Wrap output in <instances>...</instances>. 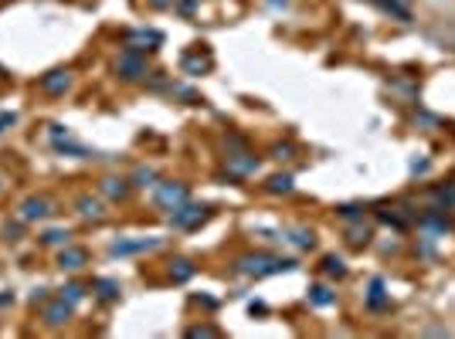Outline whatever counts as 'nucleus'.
<instances>
[{"label":"nucleus","instance_id":"1","mask_svg":"<svg viewBox=\"0 0 455 339\" xmlns=\"http://www.w3.org/2000/svg\"><path fill=\"white\" fill-rule=\"evenodd\" d=\"M231 268H235L238 275L265 278V275H279V272H292L296 262L292 258H272L265 251H248V255H238Z\"/></svg>","mask_w":455,"mask_h":339},{"label":"nucleus","instance_id":"2","mask_svg":"<svg viewBox=\"0 0 455 339\" xmlns=\"http://www.w3.org/2000/svg\"><path fill=\"white\" fill-rule=\"evenodd\" d=\"M190 201V190L187 184H180V180H160L157 187H153V207L157 211H177L180 204Z\"/></svg>","mask_w":455,"mask_h":339},{"label":"nucleus","instance_id":"3","mask_svg":"<svg viewBox=\"0 0 455 339\" xmlns=\"http://www.w3.org/2000/svg\"><path fill=\"white\" fill-rule=\"evenodd\" d=\"M207 217H211V207H204V204H180L177 211H170V228H177V231H194V228H201Z\"/></svg>","mask_w":455,"mask_h":339},{"label":"nucleus","instance_id":"4","mask_svg":"<svg viewBox=\"0 0 455 339\" xmlns=\"http://www.w3.org/2000/svg\"><path fill=\"white\" fill-rule=\"evenodd\" d=\"M116 75L123 78V82H140V78L146 75V58H143V51L126 48L123 55L116 58Z\"/></svg>","mask_w":455,"mask_h":339},{"label":"nucleus","instance_id":"5","mask_svg":"<svg viewBox=\"0 0 455 339\" xmlns=\"http://www.w3.org/2000/svg\"><path fill=\"white\" fill-rule=\"evenodd\" d=\"M160 245H163V238H119L109 245V255L112 258H129V255H146Z\"/></svg>","mask_w":455,"mask_h":339},{"label":"nucleus","instance_id":"6","mask_svg":"<svg viewBox=\"0 0 455 339\" xmlns=\"http://www.w3.org/2000/svg\"><path fill=\"white\" fill-rule=\"evenodd\" d=\"M55 214V204L41 197V194H31V197H24L21 207H17V217L24 221V224H34V221H48V217Z\"/></svg>","mask_w":455,"mask_h":339},{"label":"nucleus","instance_id":"7","mask_svg":"<svg viewBox=\"0 0 455 339\" xmlns=\"http://www.w3.org/2000/svg\"><path fill=\"white\" fill-rule=\"evenodd\" d=\"M72 312H75V306H72V302H65L62 295H55V299L41 302V323L51 326V329H62V326L72 319Z\"/></svg>","mask_w":455,"mask_h":339},{"label":"nucleus","instance_id":"8","mask_svg":"<svg viewBox=\"0 0 455 339\" xmlns=\"http://www.w3.org/2000/svg\"><path fill=\"white\" fill-rule=\"evenodd\" d=\"M72 72L68 68H51V72H45V75L38 78V89L45 95H51V99H58V95H65L68 89H72Z\"/></svg>","mask_w":455,"mask_h":339},{"label":"nucleus","instance_id":"9","mask_svg":"<svg viewBox=\"0 0 455 339\" xmlns=\"http://www.w3.org/2000/svg\"><path fill=\"white\" fill-rule=\"evenodd\" d=\"M224 167H228V173L231 177H251V173H258V156H251L248 150H228V156H224Z\"/></svg>","mask_w":455,"mask_h":339},{"label":"nucleus","instance_id":"10","mask_svg":"<svg viewBox=\"0 0 455 339\" xmlns=\"http://www.w3.org/2000/svg\"><path fill=\"white\" fill-rule=\"evenodd\" d=\"M214 68V58L207 55V51H201V48H194V51H184V58H180V72L190 78L197 75H207Z\"/></svg>","mask_w":455,"mask_h":339},{"label":"nucleus","instance_id":"11","mask_svg":"<svg viewBox=\"0 0 455 339\" xmlns=\"http://www.w3.org/2000/svg\"><path fill=\"white\" fill-rule=\"evenodd\" d=\"M99 194L112 204H123L129 194H133V180L129 177H102L99 180Z\"/></svg>","mask_w":455,"mask_h":339},{"label":"nucleus","instance_id":"12","mask_svg":"<svg viewBox=\"0 0 455 339\" xmlns=\"http://www.w3.org/2000/svg\"><path fill=\"white\" fill-rule=\"evenodd\" d=\"M51 150H55V153H62V156H75V160H102V153H99V150L85 146V143H75L72 136L51 139Z\"/></svg>","mask_w":455,"mask_h":339},{"label":"nucleus","instance_id":"13","mask_svg":"<svg viewBox=\"0 0 455 339\" xmlns=\"http://www.w3.org/2000/svg\"><path fill=\"white\" fill-rule=\"evenodd\" d=\"M55 265H58L62 272H82V268L89 265V251H85V248H79V245H62V251H58Z\"/></svg>","mask_w":455,"mask_h":339},{"label":"nucleus","instance_id":"14","mask_svg":"<svg viewBox=\"0 0 455 339\" xmlns=\"http://www.w3.org/2000/svg\"><path fill=\"white\" fill-rule=\"evenodd\" d=\"M279 241L299 248V251H309V248L316 245V234L309 231V228H302V224H285L283 231H279Z\"/></svg>","mask_w":455,"mask_h":339},{"label":"nucleus","instance_id":"15","mask_svg":"<svg viewBox=\"0 0 455 339\" xmlns=\"http://www.w3.org/2000/svg\"><path fill=\"white\" fill-rule=\"evenodd\" d=\"M418 228L439 238V234L452 231V221L445 217V211H442V207H435V211H424V214H418Z\"/></svg>","mask_w":455,"mask_h":339},{"label":"nucleus","instance_id":"16","mask_svg":"<svg viewBox=\"0 0 455 339\" xmlns=\"http://www.w3.org/2000/svg\"><path fill=\"white\" fill-rule=\"evenodd\" d=\"M75 214L89 217V221H102V217H106V204H102V197L79 194V197H75Z\"/></svg>","mask_w":455,"mask_h":339},{"label":"nucleus","instance_id":"17","mask_svg":"<svg viewBox=\"0 0 455 339\" xmlns=\"http://www.w3.org/2000/svg\"><path fill=\"white\" fill-rule=\"evenodd\" d=\"M391 306V295H388V285H384V278L374 275L371 278V285H367V309H374V312H380V309Z\"/></svg>","mask_w":455,"mask_h":339},{"label":"nucleus","instance_id":"18","mask_svg":"<svg viewBox=\"0 0 455 339\" xmlns=\"http://www.w3.org/2000/svg\"><path fill=\"white\" fill-rule=\"evenodd\" d=\"M160 41H163V34H160V31H146V28L126 34V48H136V51H153Z\"/></svg>","mask_w":455,"mask_h":339},{"label":"nucleus","instance_id":"19","mask_svg":"<svg viewBox=\"0 0 455 339\" xmlns=\"http://www.w3.org/2000/svg\"><path fill=\"white\" fill-rule=\"evenodd\" d=\"M123 292V285L116 282V278H95L92 282V295L95 299H102V302H116Z\"/></svg>","mask_w":455,"mask_h":339},{"label":"nucleus","instance_id":"20","mask_svg":"<svg viewBox=\"0 0 455 339\" xmlns=\"http://www.w3.org/2000/svg\"><path fill=\"white\" fill-rule=\"evenodd\" d=\"M374 7H380L384 14H391L394 21H405L408 24L411 21V7H408V0H371Z\"/></svg>","mask_w":455,"mask_h":339},{"label":"nucleus","instance_id":"21","mask_svg":"<svg viewBox=\"0 0 455 339\" xmlns=\"http://www.w3.org/2000/svg\"><path fill=\"white\" fill-rule=\"evenodd\" d=\"M167 275H170V282H177V285H180V282H190V278H194V262H190V258H170V262H167Z\"/></svg>","mask_w":455,"mask_h":339},{"label":"nucleus","instance_id":"22","mask_svg":"<svg viewBox=\"0 0 455 339\" xmlns=\"http://www.w3.org/2000/svg\"><path fill=\"white\" fill-rule=\"evenodd\" d=\"M333 302H336V292H333L330 285H323V282L309 285V306L313 309H330Z\"/></svg>","mask_w":455,"mask_h":339},{"label":"nucleus","instance_id":"23","mask_svg":"<svg viewBox=\"0 0 455 339\" xmlns=\"http://www.w3.org/2000/svg\"><path fill=\"white\" fill-rule=\"evenodd\" d=\"M129 180H133V187H143V190L150 187V190H153V187L160 184V173H157L153 167H136V170H133V177H129Z\"/></svg>","mask_w":455,"mask_h":339},{"label":"nucleus","instance_id":"24","mask_svg":"<svg viewBox=\"0 0 455 339\" xmlns=\"http://www.w3.org/2000/svg\"><path fill=\"white\" fill-rule=\"evenodd\" d=\"M432 204H435V207H442V211H452V207H455V184L435 187V190H432Z\"/></svg>","mask_w":455,"mask_h":339},{"label":"nucleus","instance_id":"25","mask_svg":"<svg viewBox=\"0 0 455 339\" xmlns=\"http://www.w3.org/2000/svg\"><path fill=\"white\" fill-rule=\"evenodd\" d=\"M68 238H72L68 228H48V231H41V245L62 248V245H68Z\"/></svg>","mask_w":455,"mask_h":339},{"label":"nucleus","instance_id":"26","mask_svg":"<svg viewBox=\"0 0 455 339\" xmlns=\"http://www.w3.org/2000/svg\"><path fill=\"white\" fill-rule=\"evenodd\" d=\"M292 177L289 173H275V177H268V184H265V190L268 194H292Z\"/></svg>","mask_w":455,"mask_h":339},{"label":"nucleus","instance_id":"27","mask_svg":"<svg viewBox=\"0 0 455 339\" xmlns=\"http://www.w3.org/2000/svg\"><path fill=\"white\" fill-rule=\"evenodd\" d=\"M58 295H62L65 302H72V306H79L82 299H85V285H79V282H65L62 289H58Z\"/></svg>","mask_w":455,"mask_h":339},{"label":"nucleus","instance_id":"28","mask_svg":"<svg viewBox=\"0 0 455 339\" xmlns=\"http://www.w3.org/2000/svg\"><path fill=\"white\" fill-rule=\"evenodd\" d=\"M323 272L333 275V278H344L346 275V262L340 258V255H327V258H323Z\"/></svg>","mask_w":455,"mask_h":339},{"label":"nucleus","instance_id":"29","mask_svg":"<svg viewBox=\"0 0 455 339\" xmlns=\"http://www.w3.org/2000/svg\"><path fill=\"white\" fill-rule=\"evenodd\" d=\"M187 336H190V339H214V336H221V329H218V326L201 323V326H190Z\"/></svg>","mask_w":455,"mask_h":339},{"label":"nucleus","instance_id":"30","mask_svg":"<svg viewBox=\"0 0 455 339\" xmlns=\"http://www.w3.org/2000/svg\"><path fill=\"white\" fill-rule=\"evenodd\" d=\"M346 238H350V245H353V248H361V245H367V241H371V228H363V224H353V228L346 231Z\"/></svg>","mask_w":455,"mask_h":339},{"label":"nucleus","instance_id":"31","mask_svg":"<svg viewBox=\"0 0 455 339\" xmlns=\"http://www.w3.org/2000/svg\"><path fill=\"white\" fill-rule=\"evenodd\" d=\"M268 156L283 163V160H292V156H296V150H292V143H275V146L268 150Z\"/></svg>","mask_w":455,"mask_h":339},{"label":"nucleus","instance_id":"32","mask_svg":"<svg viewBox=\"0 0 455 339\" xmlns=\"http://www.w3.org/2000/svg\"><path fill=\"white\" fill-rule=\"evenodd\" d=\"M336 214L344 217V221H361L363 207H361V204H340V207H336Z\"/></svg>","mask_w":455,"mask_h":339},{"label":"nucleus","instance_id":"33","mask_svg":"<svg viewBox=\"0 0 455 339\" xmlns=\"http://www.w3.org/2000/svg\"><path fill=\"white\" fill-rule=\"evenodd\" d=\"M170 95H177V99H187L190 106H194V102H204V99L194 92V89H187V85H170Z\"/></svg>","mask_w":455,"mask_h":339},{"label":"nucleus","instance_id":"34","mask_svg":"<svg viewBox=\"0 0 455 339\" xmlns=\"http://www.w3.org/2000/svg\"><path fill=\"white\" fill-rule=\"evenodd\" d=\"M65 136H72V129L62 123H51L48 126V139H65Z\"/></svg>","mask_w":455,"mask_h":339},{"label":"nucleus","instance_id":"35","mask_svg":"<svg viewBox=\"0 0 455 339\" xmlns=\"http://www.w3.org/2000/svg\"><path fill=\"white\" fill-rule=\"evenodd\" d=\"M11 126H17V112H0V136H4Z\"/></svg>","mask_w":455,"mask_h":339},{"label":"nucleus","instance_id":"36","mask_svg":"<svg viewBox=\"0 0 455 339\" xmlns=\"http://www.w3.org/2000/svg\"><path fill=\"white\" fill-rule=\"evenodd\" d=\"M21 224H24V221H21ZM21 224H7V228H4L7 241H17V238H21Z\"/></svg>","mask_w":455,"mask_h":339},{"label":"nucleus","instance_id":"37","mask_svg":"<svg viewBox=\"0 0 455 339\" xmlns=\"http://www.w3.org/2000/svg\"><path fill=\"white\" fill-rule=\"evenodd\" d=\"M7 306H14V292H11V289L0 292V309H7Z\"/></svg>","mask_w":455,"mask_h":339},{"label":"nucleus","instance_id":"38","mask_svg":"<svg viewBox=\"0 0 455 339\" xmlns=\"http://www.w3.org/2000/svg\"><path fill=\"white\" fill-rule=\"evenodd\" d=\"M31 302L38 306V302H48V289H34L31 292Z\"/></svg>","mask_w":455,"mask_h":339},{"label":"nucleus","instance_id":"39","mask_svg":"<svg viewBox=\"0 0 455 339\" xmlns=\"http://www.w3.org/2000/svg\"><path fill=\"white\" fill-rule=\"evenodd\" d=\"M177 7H180V14H190V11H194V7H197V0H180V4H177Z\"/></svg>","mask_w":455,"mask_h":339},{"label":"nucleus","instance_id":"40","mask_svg":"<svg viewBox=\"0 0 455 339\" xmlns=\"http://www.w3.org/2000/svg\"><path fill=\"white\" fill-rule=\"evenodd\" d=\"M197 302H201V306H204V309H218V299H207V295H201Z\"/></svg>","mask_w":455,"mask_h":339},{"label":"nucleus","instance_id":"41","mask_svg":"<svg viewBox=\"0 0 455 339\" xmlns=\"http://www.w3.org/2000/svg\"><path fill=\"white\" fill-rule=\"evenodd\" d=\"M411 170H415V173H424V170H428V163H424V160H411Z\"/></svg>","mask_w":455,"mask_h":339},{"label":"nucleus","instance_id":"42","mask_svg":"<svg viewBox=\"0 0 455 339\" xmlns=\"http://www.w3.org/2000/svg\"><path fill=\"white\" fill-rule=\"evenodd\" d=\"M173 0H150V7H157V11H163V7H170Z\"/></svg>","mask_w":455,"mask_h":339},{"label":"nucleus","instance_id":"43","mask_svg":"<svg viewBox=\"0 0 455 339\" xmlns=\"http://www.w3.org/2000/svg\"><path fill=\"white\" fill-rule=\"evenodd\" d=\"M0 187H4V184H0Z\"/></svg>","mask_w":455,"mask_h":339}]
</instances>
